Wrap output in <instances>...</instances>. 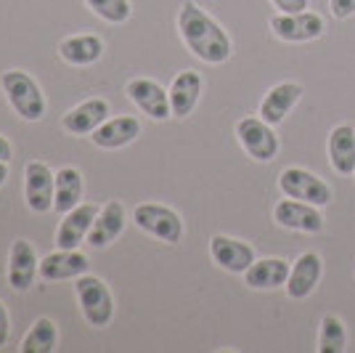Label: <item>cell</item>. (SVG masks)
Instances as JSON below:
<instances>
[{
	"instance_id": "obj_29",
	"label": "cell",
	"mask_w": 355,
	"mask_h": 353,
	"mask_svg": "<svg viewBox=\"0 0 355 353\" xmlns=\"http://www.w3.org/2000/svg\"><path fill=\"white\" fill-rule=\"evenodd\" d=\"M282 14H297V11H305L308 8V0H270Z\"/></svg>"
},
{
	"instance_id": "obj_8",
	"label": "cell",
	"mask_w": 355,
	"mask_h": 353,
	"mask_svg": "<svg viewBox=\"0 0 355 353\" xmlns=\"http://www.w3.org/2000/svg\"><path fill=\"white\" fill-rule=\"evenodd\" d=\"M53 189H56V173L40 160L27 162L24 167V199L32 213H48L53 207Z\"/></svg>"
},
{
	"instance_id": "obj_16",
	"label": "cell",
	"mask_w": 355,
	"mask_h": 353,
	"mask_svg": "<svg viewBox=\"0 0 355 353\" xmlns=\"http://www.w3.org/2000/svg\"><path fill=\"white\" fill-rule=\"evenodd\" d=\"M106 120H109V104H106V99L96 96V99H88V101L77 104L74 109H69L61 120V125L72 136H88L98 125H104Z\"/></svg>"
},
{
	"instance_id": "obj_21",
	"label": "cell",
	"mask_w": 355,
	"mask_h": 353,
	"mask_svg": "<svg viewBox=\"0 0 355 353\" xmlns=\"http://www.w3.org/2000/svg\"><path fill=\"white\" fill-rule=\"evenodd\" d=\"M329 162L340 176L355 173V128L337 125L329 133Z\"/></svg>"
},
{
	"instance_id": "obj_31",
	"label": "cell",
	"mask_w": 355,
	"mask_h": 353,
	"mask_svg": "<svg viewBox=\"0 0 355 353\" xmlns=\"http://www.w3.org/2000/svg\"><path fill=\"white\" fill-rule=\"evenodd\" d=\"M11 154H14V149H11V144L0 136V162H8L11 160Z\"/></svg>"
},
{
	"instance_id": "obj_3",
	"label": "cell",
	"mask_w": 355,
	"mask_h": 353,
	"mask_svg": "<svg viewBox=\"0 0 355 353\" xmlns=\"http://www.w3.org/2000/svg\"><path fill=\"white\" fill-rule=\"evenodd\" d=\"M74 290H77V300H80V311L85 316V322L90 327H109L114 319V297L109 293L104 279L98 277H90L83 274L74 281Z\"/></svg>"
},
{
	"instance_id": "obj_30",
	"label": "cell",
	"mask_w": 355,
	"mask_h": 353,
	"mask_svg": "<svg viewBox=\"0 0 355 353\" xmlns=\"http://www.w3.org/2000/svg\"><path fill=\"white\" fill-rule=\"evenodd\" d=\"M8 335H11V322H8V311L0 300V348L8 343Z\"/></svg>"
},
{
	"instance_id": "obj_18",
	"label": "cell",
	"mask_w": 355,
	"mask_h": 353,
	"mask_svg": "<svg viewBox=\"0 0 355 353\" xmlns=\"http://www.w3.org/2000/svg\"><path fill=\"white\" fill-rule=\"evenodd\" d=\"M202 74L193 72V69H186L180 72L173 80L170 85V106H173V117H189L193 112V106L199 104V96H202Z\"/></svg>"
},
{
	"instance_id": "obj_27",
	"label": "cell",
	"mask_w": 355,
	"mask_h": 353,
	"mask_svg": "<svg viewBox=\"0 0 355 353\" xmlns=\"http://www.w3.org/2000/svg\"><path fill=\"white\" fill-rule=\"evenodd\" d=\"M96 16H101L109 24H122L130 19V3L128 0H85Z\"/></svg>"
},
{
	"instance_id": "obj_32",
	"label": "cell",
	"mask_w": 355,
	"mask_h": 353,
	"mask_svg": "<svg viewBox=\"0 0 355 353\" xmlns=\"http://www.w3.org/2000/svg\"><path fill=\"white\" fill-rule=\"evenodd\" d=\"M8 181V162H0V186Z\"/></svg>"
},
{
	"instance_id": "obj_25",
	"label": "cell",
	"mask_w": 355,
	"mask_h": 353,
	"mask_svg": "<svg viewBox=\"0 0 355 353\" xmlns=\"http://www.w3.org/2000/svg\"><path fill=\"white\" fill-rule=\"evenodd\" d=\"M56 345H59V327L53 319H37L35 327H32L30 332H27V338L21 340V353H51L56 351Z\"/></svg>"
},
{
	"instance_id": "obj_20",
	"label": "cell",
	"mask_w": 355,
	"mask_h": 353,
	"mask_svg": "<svg viewBox=\"0 0 355 353\" xmlns=\"http://www.w3.org/2000/svg\"><path fill=\"white\" fill-rule=\"evenodd\" d=\"M300 96H302L300 83H282V85L270 88L263 104H260V117L266 120L268 125H279L292 112V106L300 101Z\"/></svg>"
},
{
	"instance_id": "obj_14",
	"label": "cell",
	"mask_w": 355,
	"mask_h": 353,
	"mask_svg": "<svg viewBox=\"0 0 355 353\" xmlns=\"http://www.w3.org/2000/svg\"><path fill=\"white\" fill-rule=\"evenodd\" d=\"M321 274H324V261L318 252H302L295 261L292 271H289V279H286V295L292 300H302L318 287L321 281Z\"/></svg>"
},
{
	"instance_id": "obj_26",
	"label": "cell",
	"mask_w": 355,
	"mask_h": 353,
	"mask_svg": "<svg viewBox=\"0 0 355 353\" xmlns=\"http://www.w3.org/2000/svg\"><path fill=\"white\" fill-rule=\"evenodd\" d=\"M318 353H342L347 351V332L340 316H324L318 329Z\"/></svg>"
},
{
	"instance_id": "obj_15",
	"label": "cell",
	"mask_w": 355,
	"mask_h": 353,
	"mask_svg": "<svg viewBox=\"0 0 355 353\" xmlns=\"http://www.w3.org/2000/svg\"><path fill=\"white\" fill-rule=\"evenodd\" d=\"M90 268V261L85 252L80 250H61L45 255L40 261V279L43 281H61L77 279Z\"/></svg>"
},
{
	"instance_id": "obj_22",
	"label": "cell",
	"mask_w": 355,
	"mask_h": 353,
	"mask_svg": "<svg viewBox=\"0 0 355 353\" xmlns=\"http://www.w3.org/2000/svg\"><path fill=\"white\" fill-rule=\"evenodd\" d=\"M289 263L282 258H263V261H254V263L244 271V281L252 290H276L286 284L289 279Z\"/></svg>"
},
{
	"instance_id": "obj_5",
	"label": "cell",
	"mask_w": 355,
	"mask_h": 353,
	"mask_svg": "<svg viewBox=\"0 0 355 353\" xmlns=\"http://www.w3.org/2000/svg\"><path fill=\"white\" fill-rule=\"evenodd\" d=\"M135 226L162 242H170V245L180 242V236H183L180 215L167 205H154V202L138 205L135 207Z\"/></svg>"
},
{
	"instance_id": "obj_2",
	"label": "cell",
	"mask_w": 355,
	"mask_h": 353,
	"mask_svg": "<svg viewBox=\"0 0 355 353\" xmlns=\"http://www.w3.org/2000/svg\"><path fill=\"white\" fill-rule=\"evenodd\" d=\"M0 85L6 90V99L14 106V112L27 122H37L45 115V96L40 85L21 69H8L0 77Z\"/></svg>"
},
{
	"instance_id": "obj_7",
	"label": "cell",
	"mask_w": 355,
	"mask_h": 353,
	"mask_svg": "<svg viewBox=\"0 0 355 353\" xmlns=\"http://www.w3.org/2000/svg\"><path fill=\"white\" fill-rule=\"evenodd\" d=\"M324 16L313 14V11H297V14H276L270 16V30L279 40L286 43H305L315 40L324 32Z\"/></svg>"
},
{
	"instance_id": "obj_11",
	"label": "cell",
	"mask_w": 355,
	"mask_h": 353,
	"mask_svg": "<svg viewBox=\"0 0 355 353\" xmlns=\"http://www.w3.org/2000/svg\"><path fill=\"white\" fill-rule=\"evenodd\" d=\"M35 277H40V258L27 239H16L8 255V284L16 293H27Z\"/></svg>"
},
{
	"instance_id": "obj_1",
	"label": "cell",
	"mask_w": 355,
	"mask_h": 353,
	"mask_svg": "<svg viewBox=\"0 0 355 353\" xmlns=\"http://www.w3.org/2000/svg\"><path fill=\"white\" fill-rule=\"evenodd\" d=\"M178 30L186 48L191 51L196 59L207 64H223L231 59V38L223 30L212 16L199 8L196 3L186 0L178 14Z\"/></svg>"
},
{
	"instance_id": "obj_9",
	"label": "cell",
	"mask_w": 355,
	"mask_h": 353,
	"mask_svg": "<svg viewBox=\"0 0 355 353\" xmlns=\"http://www.w3.org/2000/svg\"><path fill=\"white\" fill-rule=\"evenodd\" d=\"M273 221L284 226V229H292V231H302V234H318L324 231V215L321 210L311 202H302V199H282L279 205L273 207Z\"/></svg>"
},
{
	"instance_id": "obj_6",
	"label": "cell",
	"mask_w": 355,
	"mask_h": 353,
	"mask_svg": "<svg viewBox=\"0 0 355 353\" xmlns=\"http://www.w3.org/2000/svg\"><path fill=\"white\" fill-rule=\"evenodd\" d=\"M279 189L292 199H302V202H311L315 207H324L331 202V189L305 167H286L279 176Z\"/></svg>"
},
{
	"instance_id": "obj_24",
	"label": "cell",
	"mask_w": 355,
	"mask_h": 353,
	"mask_svg": "<svg viewBox=\"0 0 355 353\" xmlns=\"http://www.w3.org/2000/svg\"><path fill=\"white\" fill-rule=\"evenodd\" d=\"M83 173L77 167H61L56 173V189H53V210L67 215L72 207L83 199Z\"/></svg>"
},
{
	"instance_id": "obj_23",
	"label": "cell",
	"mask_w": 355,
	"mask_h": 353,
	"mask_svg": "<svg viewBox=\"0 0 355 353\" xmlns=\"http://www.w3.org/2000/svg\"><path fill=\"white\" fill-rule=\"evenodd\" d=\"M59 56L72 67H88L104 56V40L98 35H72L61 40Z\"/></svg>"
},
{
	"instance_id": "obj_19",
	"label": "cell",
	"mask_w": 355,
	"mask_h": 353,
	"mask_svg": "<svg viewBox=\"0 0 355 353\" xmlns=\"http://www.w3.org/2000/svg\"><path fill=\"white\" fill-rule=\"evenodd\" d=\"M138 136H141V122L135 117H112L104 125H98L90 138L101 149H122L133 144Z\"/></svg>"
},
{
	"instance_id": "obj_4",
	"label": "cell",
	"mask_w": 355,
	"mask_h": 353,
	"mask_svg": "<svg viewBox=\"0 0 355 353\" xmlns=\"http://www.w3.org/2000/svg\"><path fill=\"white\" fill-rule=\"evenodd\" d=\"M239 144L252 160L270 162L279 154V136L273 133V125H268L263 117H244L236 125Z\"/></svg>"
},
{
	"instance_id": "obj_28",
	"label": "cell",
	"mask_w": 355,
	"mask_h": 353,
	"mask_svg": "<svg viewBox=\"0 0 355 353\" xmlns=\"http://www.w3.org/2000/svg\"><path fill=\"white\" fill-rule=\"evenodd\" d=\"M331 16L337 19H350L355 14V0H331Z\"/></svg>"
},
{
	"instance_id": "obj_12",
	"label": "cell",
	"mask_w": 355,
	"mask_h": 353,
	"mask_svg": "<svg viewBox=\"0 0 355 353\" xmlns=\"http://www.w3.org/2000/svg\"><path fill=\"white\" fill-rule=\"evenodd\" d=\"M209 255L212 261L225 268L228 274H244L257 258H254V250H252L247 242L241 239H234V236H223L215 234L209 239Z\"/></svg>"
},
{
	"instance_id": "obj_17",
	"label": "cell",
	"mask_w": 355,
	"mask_h": 353,
	"mask_svg": "<svg viewBox=\"0 0 355 353\" xmlns=\"http://www.w3.org/2000/svg\"><path fill=\"white\" fill-rule=\"evenodd\" d=\"M122 229H125V207H122V202L112 199L98 210L88 234V245L93 250H104L109 242H114L122 234Z\"/></svg>"
},
{
	"instance_id": "obj_10",
	"label": "cell",
	"mask_w": 355,
	"mask_h": 353,
	"mask_svg": "<svg viewBox=\"0 0 355 353\" xmlns=\"http://www.w3.org/2000/svg\"><path fill=\"white\" fill-rule=\"evenodd\" d=\"M128 99L144 112L151 120L157 122H164L167 117H173V106H170V93L154 83V80H146V77H138V80H130L128 83Z\"/></svg>"
},
{
	"instance_id": "obj_13",
	"label": "cell",
	"mask_w": 355,
	"mask_h": 353,
	"mask_svg": "<svg viewBox=\"0 0 355 353\" xmlns=\"http://www.w3.org/2000/svg\"><path fill=\"white\" fill-rule=\"evenodd\" d=\"M98 215V207L93 202H85V205L72 207L64 221L59 223V231H56V245L61 250H77L83 239H88L90 229H93V221Z\"/></svg>"
}]
</instances>
